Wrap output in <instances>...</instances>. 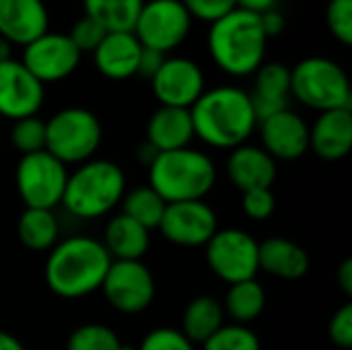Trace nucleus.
Wrapping results in <instances>:
<instances>
[{
  "instance_id": "obj_24",
  "label": "nucleus",
  "mask_w": 352,
  "mask_h": 350,
  "mask_svg": "<svg viewBox=\"0 0 352 350\" xmlns=\"http://www.w3.org/2000/svg\"><path fill=\"white\" fill-rule=\"evenodd\" d=\"M101 243L111 260H140L151 245V231L126 215H116L105 225Z\"/></svg>"
},
{
  "instance_id": "obj_3",
  "label": "nucleus",
  "mask_w": 352,
  "mask_h": 350,
  "mask_svg": "<svg viewBox=\"0 0 352 350\" xmlns=\"http://www.w3.org/2000/svg\"><path fill=\"white\" fill-rule=\"evenodd\" d=\"M206 45L217 68L229 76L245 78L254 76V72L266 62L268 37L258 14L235 8L210 23Z\"/></svg>"
},
{
  "instance_id": "obj_39",
  "label": "nucleus",
  "mask_w": 352,
  "mask_h": 350,
  "mask_svg": "<svg viewBox=\"0 0 352 350\" xmlns=\"http://www.w3.org/2000/svg\"><path fill=\"white\" fill-rule=\"evenodd\" d=\"M165 58H167V56H165V54H161V52H155V50L142 47V54H140V62H138V72H136V76H142V78L151 80V78L159 72V68L163 66Z\"/></svg>"
},
{
  "instance_id": "obj_14",
  "label": "nucleus",
  "mask_w": 352,
  "mask_h": 350,
  "mask_svg": "<svg viewBox=\"0 0 352 350\" xmlns=\"http://www.w3.org/2000/svg\"><path fill=\"white\" fill-rule=\"evenodd\" d=\"M155 99L165 107L190 109L206 91L204 70L198 62L184 56L165 58L159 72L151 78Z\"/></svg>"
},
{
  "instance_id": "obj_1",
  "label": "nucleus",
  "mask_w": 352,
  "mask_h": 350,
  "mask_svg": "<svg viewBox=\"0 0 352 350\" xmlns=\"http://www.w3.org/2000/svg\"><path fill=\"white\" fill-rule=\"evenodd\" d=\"M194 136L212 149L233 151L258 128L250 93L235 85L206 89L190 107Z\"/></svg>"
},
{
  "instance_id": "obj_6",
  "label": "nucleus",
  "mask_w": 352,
  "mask_h": 350,
  "mask_svg": "<svg viewBox=\"0 0 352 350\" xmlns=\"http://www.w3.org/2000/svg\"><path fill=\"white\" fill-rule=\"evenodd\" d=\"M291 97L316 111L352 107V89L344 68L324 56H309L291 68Z\"/></svg>"
},
{
  "instance_id": "obj_22",
  "label": "nucleus",
  "mask_w": 352,
  "mask_h": 350,
  "mask_svg": "<svg viewBox=\"0 0 352 350\" xmlns=\"http://www.w3.org/2000/svg\"><path fill=\"white\" fill-rule=\"evenodd\" d=\"M194 138L196 136L190 109L159 105V109L151 113L146 124V142L153 144L159 153L186 149Z\"/></svg>"
},
{
  "instance_id": "obj_44",
  "label": "nucleus",
  "mask_w": 352,
  "mask_h": 350,
  "mask_svg": "<svg viewBox=\"0 0 352 350\" xmlns=\"http://www.w3.org/2000/svg\"><path fill=\"white\" fill-rule=\"evenodd\" d=\"M0 350H27V349L23 347V342H21L16 336H12L10 332L0 330Z\"/></svg>"
},
{
  "instance_id": "obj_36",
  "label": "nucleus",
  "mask_w": 352,
  "mask_h": 350,
  "mask_svg": "<svg viewBox=\"0 0 352 350\" xmlns=\"http://www.w3.org/2000/svg\"><path fill=\"white\" fill-rule=\"evenodd\" d=\"M138 350H196V347L175 328H155L151 330Z\"/></svg>"
},
{
  "instance_id": "obj_29",
  "label": "nucleus",
  "mask_w": 352,
  "mask_h": 350,
  "mask_svg": "<svg viewBox=\"0 0 352 350\" xmlns=\"http://www.w3.org/2000/svg\"><path fill=\"white\" fill-rule=\"evenodd\" d=\"M122 206H124L122 215L130 217L144 229L153 231L159 227L167 202L151 186H142V188H134L132 192L124 194Z\"/></svg>"
},
{
  "instance_id": "obj_23",
  "label": "nucleus",
  "mask_w": 352,
  "mask_h": 350,
  "mask_svg": "<svg viewBox=\"0 0 352 350\" xmlns=\"http://www.w3.org/2000/svg\"><path fill=\"white\" fill-rule=\"evenodd\" d=\"M258 264H260V270L276 278L297 281L307 274L309 256L299 243L291 239L270 237L262 241L258 248Z\"/></svg>"
},
{
  "instance_id": "obj_32",
  "label": "nucleus",
  "mask_w": 352,
  "mask_h": 350,
  "mask_svg": "<svg viewBox=\"0 0 352 350\" xmlns=\"http://www.w3.org/2000/svg\"><path fill=\"white\" fill-rule=\"evenodd\" d=\"M10 144L21 155L45 151V122L39 120L37 116H29V118L12 122Z\"/></svg>"
},
{
  "instance_id": "obj_19",
  "label": "nucleus",
  "mask_w": 352,
  "mask_h": 350,
  "mask_svg": "<svg viewBox=\"0 0 352 350\" xmlns=\"http://www.w3.org/2000/svg\"><path fill=\"white\" fill-rule=\"evenodd\" d=\"M248 93L258 122L289 109L291 68L283 62H264L254 72V89Z\"/></svg>"
},
{
  "instance_id": "obj_38",
  "label": "nucleus",
  "mask_w": 352,
  "mask_h": 350,
  "mask_svg": "<svg viewBox=\"0 0 352 350\" xmlns=\"http://www.w3.org/2000/svg\"><path fill=\"white\" fill-rule=\"evenodd\" d=\"M328 336L338 349H352V305H342L330 320Z\"/></svg>"
},
{
  "instance_id": "obj_41",
  "label": "nucleus",
  "mask_w": 352,
  "mask_h": 350,
  "mask_svg": "<svg viewBox=\"0 0 352 350\" xmlns=\"http://www.w3.org/2000/svg\"><path fill=\"white\" fill-rule=\"evenodd\" d=\"M278 0H237V8L254 12V14H264L268 10H274Z\"/></svg>"
},
{
  "instance_id": "obj_11",
  "label": "nucleus",
  "mask_w": 352,
  "mask_h": 350,
  "mask_svg": "<svg viewBox=\"0 0 352 350\" xmlns=\"http://www.w3.org/2000/svg\"><path fill=\"white\" fill-rule=\"evenodd\" d=\"M101 291L120 314H140L155 299V276L142 260H113Z\"/></svg>"
},
{
  "instance_id": "obj_8",
  "label": "nucleus",
  "mask_w": 352,
  "mask_h": 350,
  "mask_svg": "<svg viewBox=\"0 0 352 350\" xmlns=\"http://www.w3.org/2000/svg\"><path fill=\"white\" fill-rule=\"evenodd\" d=\"M68 173V167L47 151L21 155L14 171V186L25 208L54 210L60 206Z\"/></svg>"
},
{
  "instance_id": "obj_16",
  "label": "nucleus",
  "mask_w": 352,
  "mask_h": 350,
  "mask_svg": "<svg viewBox=\"0 0 352 350\" xmlns=\"http://www.w3.org/2000/svg\"><path fill=\"white\" fill-rule=\"evenodd\" d=\"M262 149L276 161H295L309 151V126L293 109H283L258 122Z\"/></svg>"
},
{
  "instance_id": "obj_28",
  "label": "nucleus",
  "mask_w": 352,
  "mask_h": 350,
  "mask_svg": "<svg viewBox=\"0 0 352 350\" xmlns=\"http://www.w3.org/2000/svg\"><path fill=\"white\" fill-rule=\"evenodd\" d=\"M144 0H82L85 17L99 23L105 33L134 31Z\"/></svg>"
},
{
  "instance_id": "obj_4",
  "label": "nucleus",
  "mask_w": 352,
  "mask_h": 350,
  "mask_svg": "<svg viewBox=\"0 0 352 350\" xmlns=\"http://www.w3.org/2000/svg\"><path fill=\"white\" fill-rule=\"evenodd\" d=\"M126 194V175L122 167L107 159H91L68 173L62 206L80 221H93L109 215Z\"/></svg>"
},
{
  "instance_id": "obj_25",
  "label": "nucleus",
  "mask_w": 352,
  "mask_h": 350,
  "mask_svg": "<svg viewBox=\"0 0 352 350\" xmlns=\"http://www.w3.org/2000/svg\"><path fill=\"white\" fill-rule=\"evenodd\" d=\"M221 326H225L223 303L212 295L192 299L182 316V334L192 344H204Z\"/></svg>"
},
{
  "instance_id": "obj_13",
  "label": "nucleus",
  "mask_w": 352,
  "mask_h": 350,
  "mask_svg": "<svg viewBox=\"0 0 352 350\" xmlns=\"http://www.w3.org/2000/svg\"><path fill=\"white\" fill-rule=\"evenodd\" d=\"M161 235L182 248H202L219 231V219L204 200L173 202L165 206L157 227Z\"/></svg>"
},
{
  "instance_id": "obj_20",
  "label": "nucleus",
  "mask_w": 352,
  "mask_h": 350,
  "mask_svg": "<svg viewBox=\"0 0 352 350\" xmlns=\"http://www.w3.org/2000/svg\"><path fill=\"white\" fill-rule=\"evenodd\" d=\"M352 149V107L322 111L309 126V151L326 161H340Z\"/></svg>"
},
{
  "instance_id": "obj_2",
  "label": "nucleus",
  "mask_w": 352,
  "mask_h": 350,
  "mask_svg": "<svg viewBox=\"0 0 352 350\" xmlns=\"http://www.w3.org/2000/svg\"><path fill=\"white\" fill-rule=\"evenodd\" d=\"M111 256L99 239L72 235L58 241L45 260V285L62 299H80L101 289Z\"/></svg>"
},
{
  "instance_id": "obj_17",
  "label": "nucleus",
  "mask_w": 352,
  "mask_h": 350,
  "mask_svg": "<svg viewBox=\"0 0 352 350\" xmlns=\"http://www.w3.org/2000/svg\"><path fill=\"white\" fill-rule=\"evenodd\" d=\"M50 27L43 0H0V37L12 45H27Z\"/></svg>"
},
{
  "instance_id": "obj_43",
  "label": "nucleus",
  "mask_w": 352,
  "mask_h": 350,
  "mask_svg": "<svg viewBox=\"0 0 352 350\" xmlns=\"http://www.w3.org/2000/svg\"><path fill=\"white\" fill-rule=\"evenodd\" d=\"M157 155H159V151H157L153 144H148L146 140H144V142H142V144L136 149V159H138V161H140V163H142L146 169H148V165H151V163L157 159Z\"/></svg>"
},
{
  "instance_id": "obj_7",
  "label": "nucleus",
  "mask_w": 352,
  "mask_h": 350,
  "mask_svg": "<svg viewBox=\"0 0 352 350\" xmlns=\"http://www.w3.org/2000/svg\"><path fill=\"white\" fill-rule=\"evenodd\" d=\"M101 140V122L87 107H64L45 122V151L66 167L91 161Z\"/></svg>"
},
{
  "instance_id": "obj_18",
  "label": "nucleus",
  "mask_w": 352,
  "mask_h": 350,
  "mask_svg": "<svg viewBox=\"0 0 352 350\" xmlns=\"http://www.w3.org/2000/svg\"><path fill=\"white\" fill-rule=\"evenodd\" d=\"M142 45L134 31H111L105 33L97 50L93 52L95 68L109 80H128L136 76Z\"/></svg>"
},
{
  "instance_id": "obj_5",
  "label": "nucleus",
  "mask_w": 352,
  "mask_h": 350,
  "mask_svg": "<svg viewBox=\"0 0 352 350\" xmlns=\"http://www.w3.org/2000/svg\"><path fill=\"white\" fill-rule=\"evenodd\" d=\"M217 182L214 161L196 149L159 153L148 165V186L167 202L204 200Z\"/></svg>"
},
{
  "instance_id": "obj_46",
  "label": "nucleus",
  "mask_w": 352,
  "mask_h": 350,
  "mask_svg": "<svg viewBox=\"0 0 352 350\" xmlns=\"http://www.w3.org/2000/svg\"><path fill=\"white\" fill-rule=\"evenodd\" d=\"M118 350H138L136 347H132V344H120V349Z\"/></svg>"
},
{
  "instance_id": "obj_12",
  "label": "nucleus",
  "mask_w": 352,
  "mask_h": 350,
  "mask_svg": "<svg viewBox=\"0 0 352 350\" xmlns=\"http://www.w3.org/2000/svg\"><path fill=\"white\" fill-rule=\"evenodd\" d=\"M80 60L82 54L66 33L45 31L23 47L21 64L45 87L47 83H60L72 76Z\"/></svg>"
},
{
  "instance_id": "obj_35",
  "label": "nucleus",
  "mask_w": 352,
  "mask_h": 350,
  "mask_svg": "<svg viewBox=\"0 0 352 350\" xmlns=\"http://www.w3.org/2000/svg\"><path fill=\"white\" fill-rule=\"evenodd\" d=\"M241 206L248 219L258 221V223L268 221L276 208V198L272 194V188H258V190L243 192Z\"/></svg>"
},
{
  "instance_id": "obj_26",
  "label": "nucleus",
  "mask_w": 352,
  "mask_h": 350,
  "mask_svg": "<svg viewBox=\"0 0 352 350\" xmlns=\"http://www.w3.org/2000/svg\"><path fill=\"white\" fill-rule=\"evenodd\" d=\"M16 237L31 252H50L60 241V223L54 210L25 208L16 221Z\"/></svg>"
},
{
  "instance_id": "obj_15",
  "label": "nucleus",
  "mask_w": 352,
  "mask_h": 350,
  "mask_svg": "<svg viewBox=\"0 0 352 350\" xmlns=\"http://www.w3.org/2000/svg\"><path fill=\"white\" fill-rule=\"evenodd\" d=\"M45 101V87L21 64V60L0 62V116L23 120L37 116Z\"/></svg>"
},
{
  "instance_id": "obj_10",
  "label": "nucleus",
  "mask_w": 352,
  "mask_h": 350,
  "mask_svg": "<svg viewBox=\"0 0 352 350\" xmlns=\"http://www.w3.org/2000/svg\"><path fill=\"white\" fill-rule=\"evenodd\" d=\"M204 248L210 270L227 285L252 281L260 272V243L243 229H219Z\"/></svg>"
},
{
  "instance_id": "obj_33",
  "label": "nucleus",
  "mask_w": 352,
  "mask_h": 350,
  "mask_svg": "<svg viewBox=\"0 0 352 350\" xmlns=\"http://www.w3.org/2000/svg\"><path fill=\"white\" fill-rule=\"evenodd\" d=\"M326 25L336 41L352 43V0H330L326 6Z\"/></svg>"
},
{
  "instance_id": "obj_9",
  "label": "nucleus",
  "mask_w": 352,
  "mask_h": 350,
  "mask_svg": "<svg viewBox=\"0 0 352 350\" xmlns=\"http://www.w3.org/2000/svg\"><path fill=\"white\" fill-rule=\"evenodd\" d=\"M194 19L182 0H144L134 25L142 47L167 54L179 47L192 33Z\"/></svg>"
},
{
  "instance_id": "obj_45",
  "label": "nucleus",
  "mask_w": 352,
  "mask_h": 350,
  "mask_svg": "<svg viewBox=\"0 0 352 350\" xmlns=\"http://www.w3.org/2000/svg\"><path fill=\"white\" fill-rule=\"evenodd\" d=\"M10 58H12V43L0 37V62H6Z\"/></svg>"
},
{
  "instance_id": "obj_34",
  "label": "nucleus",
  "mask_w": 352,
  "mask_h": 350,
  "mask_svg": "<svg viewBox=\"0 0 352 350\" xmlns=\"http://www.w3.org/2000/svg\"><path fill=\"white\" fill-rule=\"evenodd\" d=\"M68 37H70V41L76 45V50L80 52V54H93L95 50H97V45L101 43V39L105 37V29L99 25V23H95L93 19H89V17H80L72 27H70V31L66 33Z\"/></svg>"
},
{
  "instance_id": "obj_21",
  "label": "nucleus",
  "mask_w": 352,
  "mask_h": 350,
  "mask_svg": "<svg viewBox=\"0 0 352 350\" xmlns=\"http://www.w3.org/2000/svg\"><path fill=\"white\" fill-rule=\"evenodd\" d=\"M276 171V161L256 144H241L233 149L227 159V177L241 192L272 188Z\"/></svg>"
},
{
  "instance_id": "obj_31",
  "label": "nucleus",
  "mask_w": 352,
  "mask_h": 350,
  "mask_svg": "<svg viewBox=\"0 0 352 350\" xmlns=\"http://www.w3.org/2000/svg\"><path fill=\"white\" fill-rule=\"evenodd\" d=\"M202 350H262L260 338L248 326L229 324L221 326L204 344Z\"/></svg>"
},
{
  "instance_id": "obj_42",
  "label": "nucleus",
  "mask_w": 352,
  "mask_h": 350,
  "mask_svg": "<svg viewBox=\"0 0 352 350\" xmlns=\"http://www.w3.org/2000/svg\"><path fill=\"white\" fill-rule=\"evenodd\" d=\"M336 278H338L340 289H342L346 295H352V260L351 258H346V260L340 264V268H338V272H336Z\"/></svg>"
},
{
  "instance_id": "obj_30",
  "label": "nucleus",
  "mask_w": 352,
  "mask_h": 350,
  "mask_svg": "<svg viewBox=\"0 0 352 350\" xmlns=\"http://www.w3.org/2000/svg\"><path fill=\"white\" fill-rule=\"evenodd\" d=\"M118 334L105 324H85L76 328L66 342V350H118Z\"/></svg>"
},
{
  "instance_id": "obj_27",
  "label": "nucleus",
  "mask_w": 352,
  "mask_h": 350,
  "mask_svg": "<svg viewBox=\"0 0 352 350\" xmlns=\"http://www.w3.org/2000/svg\"><path fill=\"white\" fill-rule=\"evenodd\" d=\"M264 307H266V291L256 278L229 285V291L223 301V309H225V318H231L233 324L248 326L250 322L262 316Z\"/></svg>"
},
{
  "instance_id": "obj_37",
  "label": "nucleus",
  "mask_w": 352,
  "mask_h": 350,
  "mask_svg": "<svg viewBox=\"0 0 352 350\" xmlns=\"http://www.w3.org/2000/svg\"><path fill=\"white\" fill-rule=\"evenodd\" d=\"M182 4L192 19L204 21L208 25L237 8V0H182Z\"/></svg>"
},
{
  "instance_id": "obj_40",
  "label": "nucleus",
  "mask_w": 352,
  "mask_h": 350,
  "mask_svg": "<svg viewBox=\"0 0 352 350\" xmlns=\"http://www.w3.org/2000/svg\"><path fill=\"white\" fill-rule=\"evenodd\" d=\"M260 25H262V29H264V33H266V37L268 39H272V37H278L283 31H285V27H287V19H285V14L280 12V10H268V12H264V14H260Z\"/></svg>"
}]
</instances>
